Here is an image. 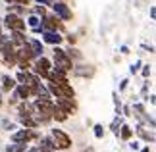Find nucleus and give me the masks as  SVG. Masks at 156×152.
Returning a JSON list of instances; mask_svg holds the SVG:
<instances>
[{
  "label": "nucleus",
  "mask_w": 156,
  "mask_h": 152,
  "mask_svg": "<svg viewBox=\"0 0 156 152\" xmlns=\"http://www.w3.org/2000/svg\"><path fill=\"white\" fill-rule=\"evenodd\" d=\"M46 89H48V93L52 96H56V98H73L75 96V90L69 85L68 79H54V81H48Z\"/></svg>",
  "instance_id": "nucleus-1"
},
{
  "label": "nucleus",
  "mask_w": 156,
  "mask_h": 152,
  "mask_svg": "<svg viewBox=\"0 0 156 152\" xmlns=\"http://www.w3.org/2000/svg\"><path fill=\"white\" fill-rule=\"evenodd\" d=\"M54 68L62 69V71H66V73H69L71 68H73V60H69L68 54H66V50H62L58 44L54 46Z\"/></svg>",
  "instance_id": "nucleus-2"
},
{
  "label": "nucleus",
  "mask_w": 156,
  "mask_h": 152,
  "mask_svg": "<svg viewBox=\"0 0 156 152\" xmlns=\"http://www.w3.org/2000/svg\"><path fill=\"white\" fill-rule=\"evenodd\" d=\"M41 137V131L39 127H25V129H20V131H14V135H12V141L14 143H31L35 139Z\"/></svg>",
  "instance_id": "nucleus-3"
},
{
  "label": "nucleus",
  "mask_w": 156,
  "mask_h": 152,
  "mask_svg": "<svg viewBox=\"0 0 156 152\" xmlns=\"http://www.w3.org/2000/svg\"><path fill=\"white\" fill-rule=\"evenodd\" d=\"M50 137H52L54 144H56V150H69V147H71V137L66 131H62V129H52L50 131Z\"/></svg>",
  "instance_id": "nucleus-4"
},
{
  "label": "nucleus",
  "mask_w": 156,
  "mask_h": 152,
  "mask_svg": "<svg viewBox=\"0 0 156 152\" xmlns=\"http://www.w3.org/2000/svg\"><path fill=\"white\" fill-rule=\"evenodd\" d=\"M33 108L35 112L41 114V115H46V118H52V112H54V102L50 98H37L33 102Z\"/></svg>",
  "instance_id": "nucleus-5"
},
{
  "label": "nucleus",
  "mask_w": 156,
  "mask_h": 152,
  "mask_svg": "<svg viewBox=\"0 0 156 152\" xmlns=\"http://www.w3.org/2000/svg\"><path fill=\"white\" fill-rule=\"evenodd\" d=\"M41 29H46V31H62L64 23L60 21L58 16H43L41 17Z\"/></svg>",
  "instance_id": "nucleus-6"
},
{
  "label": "nucleus",
  "mask_w": 156,
  "mask_h": 152,
  "mask_svg": "<svg viewBox=\"0 0 156 152\" xmlns=\"http://www.w3.org/2000/svg\"><path fill=\"white\" fill-rule=\"evenodd\" d=\"M52 10H54V16H58L62 21H69L71 17H73L69 6L66 2H62V0H54V2H52Z\"/></svg>",
  "instance_id": "nucleus-7"
},
{
  "label": "nucleus",
  "mask_w": 156,
  "mask_h": 152,
  "mask_svg": "<svg viewBox=\"0 0 156 152\" xmlns=\"http://www.w3.org/2000/svg\"><path fill=\"white\" fill-rule=\"evenodd\" d=\"M50 69H52V65H50V62L44 56H39L37 62H35V65H33V73L37 75V77H41V79L48 77V71Z\"/></svg>",
  "instance_id": "nucleus-8"
},
{
  "label": "nucleus",
  "mask_w": 156,
  "mask_h": 152,
  "mask_svg": "<svg viewBox=\"0 0 156 152\" xmlns=\"http://www.w3.org/2000/svg\"><path fill=\"white\" fill-rule=\"evenodd\" d=\"M4 25L10 29V31H23L25 29V21L21 19V16L16 14H8L4 17Z\"/></svg>",
  "instance_id": "nucleus-9"
},
{
  "label": "nucleus",
  "mask_w": 156,
  "mask_h": 152,
  "mask_svg": "<svg viewBox=\"0 0 156 152\" xmlns=\"http://www.w3.org/2000/svg\"><path fill=\"white\" fill-rule=\"evenodd\" d=\"M56 106L62 108V110L68 112V114H75V110H77L75 98H58V100H56Z\"/></svg>",
  "instance_id": "nucleus-10"
},
{
  "label": "nucleus",
  "mask_w": 156,
  "mask_h": 152,
  "mask_svg": "<svg viewBox=\"0 0 156 152\" xmlns=\"http://www.w3.org/2000/svg\"><path fill=\"white\" fill-rule=\"evenodd\" d=\"M41 35H43V41L48 42V44H60V42L64 41V37H60V31H46V29H43L41 31Z\"/></svg>",
  "instance_id": "nucleus-11"
},
{
  "label": "nucleus",
  "mask_w": 156,
  "mask_h": 152,
  "mask_svg": "<svg viewBox=\"0 0 156 152\" xmlns=\"http://www.w3.org/2000/svg\"><path fill=\"white\" fill-rule=\"evenodd\" d=\"M75 77H89L91 79L94 75V65H73L71 68Z\"/></svg>",
  "instance_id": "nucleus-12"
},
{
  "label": "nucleus",
  "mask_w": 156,
  "mask_h": 152,
  "mask_svg": "<svg viewBox=\"0 0 156 152\" xmlns=\"http://www.w3.org/2000/svg\"><path fill=\"white\" fill-rule=\"evenodd\" d=\"M31 96H37V98H50V93L44 85H41V81L31 89Z\"/></svg>",
  "instance_id": "nucleus-13"
},
{
  "label": "nucleus",
  "mask_w": 156,
  "mask_h": 152,
  "mask_svg": "<svg viewBox=\"0 0 156 152\" xmlns=\"http://www.w3.org/2000/svg\"><path fill=\"white\" fill-rule=\"evenodd\" d=\"M27 44H29V48H31V52H33V58H39V56H43V44H41V41H37V39H27L25 41Z\"/></svg>",
  "instance_id": "nucleus-14"
},
{
  "label": "nucleus",
  "mask_w": 156,
  "mask_h": 152,
  "mask_svg": "<svg viewBox=\"0 0 156 152\" xmlns=\"http://www.w3.org/2000/svg\"><path fill=\"white\" fill-rule=\"evenodd\" d=\"M25 41H27V37L23 35V31H10V42H12L14 46L25 44Z\"/></svg>",
  "instance_id": "nucleus-15"
},
{
  "label": "nucleus",
  "mask_w": 156,
  "mask_h": 152,
  "mask_svg": "<svg viewBox=\"0 0 156 152\" xmlns=\"http://www.w3.org/2000/svg\"><path fill=\"white\" fill-rule=\"evenodd\" d=\"M17 104H20V106H17V112H20V115H33V114H35V108H33L31 102L20 100Z\"/></svg>",
  "instance_id": "nucleus-16"
},
{
  "label": "nucleus",
  "mask_w": 156,
  "mask_h": 152,
  "mask_svg": "<svg viewBox=\"0 0 156 152\" xmlns=\"http://www.w3.org/2000/svg\"><path fill=\"white\" fill-rule=\"evenodd\" d=\"M27 25L33 29V33H41V31H43V29H41V17L35 16V14H31L27 17Z\"/></svg>",
  "instance_id": "nucleus-17"
},
{
  "label": "nucleus",
  "mask_w": 156,
  "mask_h": 152,
  "mask_svg": "<svg viewBox=\"0 0 156 152\" xmlns=\"http://www.w3.org/2000/svg\"><path fill=\"white\" fill-rule=\"evenodd\" d=\"M16 83H17V81H16L14 77L4 75V77H2V87H0V90H2V93H10V90L16 87Z\"/></svg>",
  "instance_id": "nucleus-18"
},
{
  "label": "nucleus",
  "mask_w": 156,
  "mask_h": 152,
  "mask_svg": "<svg viewBox=\"0 0 156 152\" xmlns=\"http://www.w3.org/2000/svg\"><path fill=\"white\" fill-rule=\"evenodd\" d=\"M118 135H119V139H122V141H129V139L133 137V127H129V125L122 123V125H119Z\"/></svg>",
  "instance_id": "nucleus-19"
},
{
  "label": "nucleus",
  "mask_w": 156,
  "mask_h": 152,
  "mask_svg": "<svg viewBox=\"0 0 156 152\" xmlns=\"http://www.w3.org/2000/svg\"><path fill=\"white\" fill-rule=\"evenodd\" d=\"M135 131H137V135H139V137L143 139V141L154 143V133H152V131H151V133L145 131V127H143V125H137V127H135Z\"/></svg>",
  "instance_id": "nucleus-20"
},
{
  "label": "nucleus",
  "mask_w": 156,
  "mask_h": 152,
  "mask_svg": "<svg viewBox=\"0 0 156 152\" xmlns=\"http://www.w3.org/2000/svg\"><path fill=\"white\" fill-rule=\"evenodd\" d=\"M20 123L23 127H41L35 119V115H20Z\"/></svg>",
  "instance_id": "nucleus-21"
},
{
  "label": "nucleus",
  "mask_w": 156,
  "mask_h": 152,
  "mask_svg": "<svg viewBox=\"0 0 156 152\" xmlns=\"http://www.w3.org/2000/svg\"><path fill=\"white\" fill-rule=\"evenodd\" d=\"M68 112H64L62 108H58L56 104H54V112H52V119H56V121H66L68 119Z\"/></svg>",
  "instance_id": "nucleus-22"
},
{
  "label": "nucleus",
  "mask_w": 156,
  "mask_h": 152,
  "mask_svg": "<svg viewBox=\"0 0 156 152\" xmlns=\"http://www.w3.org/2000/svg\"><path fill=\"white\" fill-rule=\"evenodd\" d=\"M27 150V143H14L6 147V152H25Z\"/></svg>",
  "instance_id": "nucleus-23"
},
{
  "label": "nucleus",
  "mask_w": 156,
  "mask_h": 152,
  "mask_svg": "<svg viewBox=\"0 0 156 152\" xmlns=\"http://www.w3.org/2000/svg\"><path fill=\"white\" fill-rule=\"evenodd\" d=\"M25 10H27V6H23V4H10L8 6V14H16V16H21Z\"/></svg>",
  "instance_id": "nucleus-24"
},
{
  "label": "nucleus",
  "mask_w": 156,
  "mask_h": 152,
  "mask_svg": "<svg viewBox=\"0 0 156 152\" xmlns=\"http://www.w3.org/2000/svg\"><path fill=\"white\" fill-rule=\"evenodd\" d=\"M122 123H123V119L119 118V115H116V118L112 119V123H110V131H112L116 137H118V131H119V125H122Z\"/></svg>",
  "instance_id": "nucleus-25"
},
{
  "label": "nucleus",
  "mask_w": 156,
  "mask_h": 152,
  "mask_svg": "<svg viewBox=\"0 0 156 152\" xmlns=\"http://www.w3.org/2000/svg\"><path fill=\"white\" fill-rule=\"evenodd\" d=\"M66 54H68L69 60H81V52L77 50V48H73V46H71L69 50H66Z\"/></svg>",
  "instance_id": "nucleus-26"
},
{
  "label": "nucleus",
  "mask_w": 156,
  "mask_h": 152,
  "mask_svg": "<svg viewBox=\"0 0 156 152\" xmlns=\"http://www.w3.org/2000/svg\"><path fill=\"white\" fill-rule=\"evenodd\" d=\"M93 129H94V137H97V139H102L104 137V127H102V123H97Z\"/></svg>",
  "instance_id": "nucleus-27"
},
{
  "label": "nucleus",
  "mask_w": 156,
  "mask_h": 152,
  "mask_svg": "<svg viewBox=\"0 0 156 152\" xmlns=\"http://www.w3.org/2000/svg\"><path fill=\"white\" fill-rule=\"evenodd\" d=\"M31 14H35V16H41V17H43V16L46 14V10H44V6H43V4H39V6H35V8L31 10Z\"/></svg>",
  "instance_id": "nucleus-28"
},
{
  "label": "nucleus",
  "mask_w": 156,
  "mask_h": 152,
  "mask_svg": "<svg viewBox=\"0 0 156 152\" xmlns=\"http://www.w3.org/2000/svg\"><path fill=\"white\" fill-rule=\"evenodd\" d=\"M141 68H143V69H141L143 77H145V79H148V77H151V71H152V69H151V65H141Z\"/></svg>",
  "instance_id": "nucleus-29"
},
{
  "label": "nucleus",
  "mask_w": 156,
  "mask_h": 152,
  "mask_svg": "<svg viewBox=\"0 0 156 152\" xmlns=\"http://www.w3.org/2000/svg\"><path fill=\"white\" fill-rule=\"evenodd\" d=\"M2 127H4V129H8V131H14V129H16V123H12V121L4 119V121H2Z\"/></svg>",
  "instance_id": "nucleus-30"
},
{
  "label": "nucleus",
  "mask_w": 156,
  "mask_h": 152,
  "mask_svg": "<svg viewBox=\"0 0 156 152\" xmlns=\"http://www.w3.org/2000/svg\"><path fill=\"white\" fill-rule=\"evenodd\" d=\"M141 65H143V62H141V60H137V62L131 65V73H137V71L141 69Z\"/></svg>",
  "instance_id": "nucleus-31"
},
{
  "label": "nucleus",
  "mask_w": 156,
  "mask_h": 152,
  "mask_svg": "<svg viewBox=\"0 0 156 152\" xmlns=\"http://www.w3.org/2000/svg\"><path fill=\"white\" fill-rule=\"evenodd\" d=\"M8 4H23V6H29V0H6Z\"/></svg>",
  "instance_id": "nucleus-32"
},
{
  "label": "nucleus",
  "mask_w": 156,
  "mask_h": 152,
  "mask_svg": "<svg viewBox=\"0 0 156 152\" xmlns=\"http://www.w3.org/2000/svg\"><path fill=\"white\" fill-rule=\"evenodd\" d=\"M37 4H43V6H52V2L54 0H35Z\"/></svg>",
  "instance_id": "nucleus-33"
},
{
  "label": "nucleus",
  "mask_w": 156,
  "mask_h": 152,
  "mask_svg": "<svg viewBox=\"0 0 156 152\" xmlns=\"http://www.w3.org/2000/svg\"><path fill=\"white\" fill-rule=\"evenodd\" d=\"M39 152H56V150H52V148H48V147H43V144H39Z\"/></svg>",
  "instance_id": "nucleus-34"
},
{
  "label": "nucleus",
  "mask_w": 156,
  "mask_h": 152,
  "mask_svg": "<svg viewBox=\"0 0 156 152\" xmlns=\"http://www.w3.org/2000/svg\"><path fill=\"white\" fill-rule=\"evenodd\" d=\"M66 39H68V42H69L71 46H73V44H75V41H77V39H75V35H68Z\"/></svg>",
  "instance_id": "nucleus-35"
},
{
  "label": "nucleus",
  "mask_w": 156,
  "mask_h": 152,
  "mask_svg": "<svg viewBox=\"0 0 156 152\" xmlns=\"http://www.w3.org/2000/svg\"><path fill=\"white\" fill-rule=\"evenodd\" d=\"M122 112H123V115H131V106H123Z\"/></svg>",
  "instance_id": "nucleus-36"
},
{
  "label": "nucleus",
  "mask_w": 156,
  "mask_h": 152,
  "mask_svg": "<svg viewBox=\"0 0 156 152\" xmlns=\"http://www.w3.org/2000/svg\"><path fill=\"white\" fill-rule=\"evenodd\" d=\"M127 83H129L127 79H123V81L119 83V90H125V89H127Z\"/></svg>",
  "instance_id": "nucleus-37"
},
{
  "label": "nucleus",
  "mask_w": 156,
  "mask_h": 152,
  "mask_svg": "<svg viewBox=\"0 0 156 152\" xmlns=\"http://www.w3.org/2000/svg\"><path fill=\"white\" fill-rule=\"evenodd\" d=\"M129 148H131V150H139V143H137V141H133V143L129 144Z\"/></svg>",
  "instance_id": "nucleus-38"
},
{
  "label": "nucleus",
  "mask_w": 156,
  "mask_h": 152,
  "mask_svg": "<svg viewBox=\"0 0 156 152\" xmlns=\"http://www.w3.org/2000/svg\"><path fill=\"white\" fill-rule=\"evenodd\" d=\"M151 19H156V8H154V6L151 8Z\"/></svg>",
  "instance_id": "nucleus-39"
},
{
  "label": "nucleus",
  "mask_w": 156,
  "mask_h": 152,
  "mask_svg": "<svg viewBox=\"0 0 156 152\" xmlns=\"http://www.w3.org/2000/svg\"><path fill=\"white\" fill-rule=\"evenodd\" d=\"M119 52H122V54H129V48L127 46H122V48H119Z\"/></svg>",
  "instance_id": "nucleus-40"
},
{
  "label": "nucleus",
  "mask_w": 156,
  "mask_h": 152,
  "mask_svg": "<svg viewBox=\"0 0 156 152\" xmlns=\"http://www.w3.org/2000/svg\"><path fill=\"white\" fill-rule=\"evenodd\" d=\"M83 152H94V148L93 147H87V148H83Z\"/></svg>",
  "instance_id": "nucleus-41"
},
{
  "label": "nucleus",
  "mask_w": 156,
  "mask_h": 152,
  "mask_svg": "<svg viewBox=\"0 0 156 152\" xmlns=\"http://www.w3.org/2000/svg\"><path fill=\"white\" fill-rule=\"evenodd\" d=\"M25 152H39V148H37V147H35V148H27Z\"/></svg>",
  "instance_id": "nucleus-42"
},
{
  "label": "nucleus",
  "mask_w": 156,
  "mask_h": 152,
  "mask_svg": "<svg viewBox=\"0 0 156 152\" xmlns=\"http://www.w3.org/2000/svg\"><path fill=\"white\" fill-rule=\"evenodd\" d=\"M141 152H151V148H148V147H145V148H141Z\"/></svg>",
  "instance_id": "nucleus-43"
},
{
  "label": "nucleus",
  "mask_w": 156,
  "mask_h": 152,
  "mask_svg": "<svg viewBox=\"0 0 156 152\" xmlns=\"http://www.w3.org/2000/svg\"><path fill=\"white\" fill-rule=\"evenodd\" d=\"M0 106H2V90H0Z\"/></svg>",
  "instance_id": "nucleus-44"
},
{
  "label": "nucleus",
  "mask_w": 156,
  "mask_h": 152,
  "mask_svg": "<svg viewBox=\"0 0 156 152\" xmlns=\"http://www.w3.org/2000/svg\"><path fill=\"white\" fill-rule=\"evenodd\" d=\"M0 35H2V25H0Z\"/></svg>",
  "instance_id": "nucleus-45"
},
{
  "label": "nucleus",
  "mask_w": 156,
  "mask_h": 152,
  "mask_svg": "<svg viewBox=\"0 0 156 152\" xmlns=\"http://www.w3.org/2000/svg\"><path fill=\"white\" fill-rule=\"evenodd\" d=\"M64 152H68V150H64Z\"/></svg>",
  "instance_id": "nucleus-46"
},
{
  "label": "nucleus",
  "mask_w": 156,
  "mask_h": 152,
  "mask_svg": "<svg viewBox=\"0 0 156 152\" xmlns=\"http://www.w3.org/2000/svg\"><path fill=\"white\" fill-rule=\"evenodd\" d=\"M62 2H64V0H62Z\"/></svg>",
  "instance_id": "nucleus-47"
}]
</instances>
